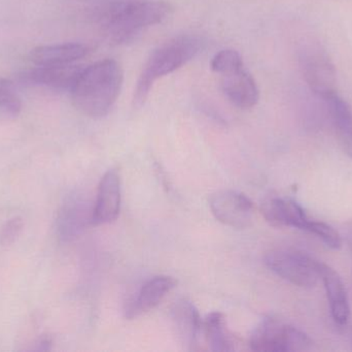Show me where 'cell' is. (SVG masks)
<instances>
[{"instance_id": "ffe728a7", "label": "cell", "mask_w": 352, "mask_h": 352, "mask_svg": "<svg viewBox=\"0 0 352 352\" xmlns=\"http://www.w3.org/2000/svg\"><path fill=\"white\" fill-rule=\"evenodd\" d=\"M244 68L243 60L237 51L221 50L211 60V70L219 76Z\"/></svg>"}, {"instance_id": "277c9868", "label": "cell", "mask_w": 352, "mask_h": 352, "mask_svg": "<svg viewBox=\"0 0 352 352\" xmlns=\"http://www.w3.org/2000/svg\"><path fill=\"white\" fill-rule=\"evenodd\" d=\"M250 349L260 352L306 351L314 341L303 331L274 318H267L258 324L250 341Z\"/></svg>"}, {"instance_id": "3957f363", "label": "cell", "mask_w": 352, "mask_h": 352, "mask_svg": "<svg viewBox=\"0 0 352 352\" xmlns=\"http://www.w3.org/2000/svg\"><path fill=\"white\" fill-rule=\"evenodd\" d=\"M203 48L196 35H180L157 48L144 63L134 93V103L144 105L155 83L194 59Z\"/></svg>"}, {"instance_id": "6da1fadb", "label": "cell", "mask_w": 352, "mask_h": 352, "mask_svg": "<svg viewBox=\"0 0 352 352\" xmlns=\"http://www.w3.org/2000/svg\"><path fill=\"white\" fill-rule=\"evenodd\" d=\"M123 81L119 62L113 59L95 62L84 68L70 91L72 103L88 117H104L120 96Z\"/></svg>"}, {"instance_id": "ba28073f", "label": "cell", "mask_w": 352, "mask_h": 352, "mask_svg": "<svg viewBox=\"0 0 352 352\" xmlns=\"http://www.w3.org/2000/svg\"><path fill=\"white\" fill-rule=\"evenodd\" d=\"M93 207L82 194L66 198L56 218V233L62 242L78 239L87 227L92 225Z\"/></svg>"}, {"instance_id": "8992f818", "label": "cell", "mask_w": 352, "mask_h": 352, "mask_svg": "<svg viewBox=\"0 0 352 352\" xmlns=\"http://www.w3.org/2000/svg\"><path fill=\"white\" fill-rule=\"evenodd\" d=\"M299 63L310 91L318 99L336 93V70L328 52L316 41L300 49Z\"/></svg>"}, {"instance_id": "44dd1931", "label": "cell", "mask_w": 352, "mask_h": 352, "mask_svg": "<svg viewBox=\"0 0 352 352\" xmlns=\"http://www.w3.org/2000/svg\"><path fill=\"white\" fill-rule=\"evenodd\" d=\"M305 231L314 234V236L320 238L331 249H340L342 246V238L339 235L338 231L322 221L309 220Z\"/></svg>"}, {"instance_id": "2e32d148", "label": "cell", "mask_w": 352, "mask_h": 352, "mask_svg": "<svg viewBox=\"0 0 352 352\" xmlns=\"http://www.w3.org/2000/svg\"><path fill=\"white\" fill-rule=\"evenodd\" d=\"M320 278L324 281L333 320L336 324L344 326L349 322L351 308L342 279L334 269L324 262H320Z\"/></svg>"}, {"instance_id": "5bb4252c", "label": "cell", "mask_w": 352, "mask_h": 352, "mask_svg": "<svg viewBox=\"0 0 352 352\" xmlns=\"http://www.w3.org/2000/svg\"><path fill=\"white\" fill-rule=\"evenodd\" d=\"M177 285V280L170 276H156L144 283L138 297L130 302L126 309V318L134 320L156 308L162 300Z\"/></svg>"}, {"instance_id": "cb8c5ba5", "label": "cell", "mask_w": 352, "mask_h": 352, "mask_svg": "<svg viewBox=\"0 0 352 352\" xmlns=\"http://www.w3.org/2000/svg\"><path fill=\"white\" fill-rule=\"evenodd\" d=\"M346 241L347 243H349V247H351L352 250V221L347 225Z\"/></svg>"}, {"instance_id": "52a82bcc", "label": "cell", "mask_w": 352, "mask_h": 352, "mask_svg": "<svg viewBox=\"0 0 352 352\" xmlns=\"http://www.w3.org/2000/svg\"><path fill=\"white\" fill-rule=\"evenodd\" d=\"M209 207L219 222L233 229H246L252 222L254 204L241 192L235 190L215 192L209 200Z\"/></svg>"}, {"instance_id": "30bf717a", "label": "cell", "mask_w": 352, "mask_h": 352, "mask_svg": "<svg viewBox=\"0 0 352 352\" xmlns=\"http://www.w3.org/2000/svg\"><path fill=\"white\" fill-rule=\"evenodd\" d=\"M121 178L117 169H109L101 179L93 206L92 225H107L118 218L121 209Z\"/></svg>"}, {"instance_id": "ac0fdd59", "label": "cell", "mask_w": 352, "mask_h": 352, "mask_svg": "<svg viewBox=\"0 0 352 352\" xmlns=\"http://www.w3.org/2000/svg\"><path fill=\"white\" fill-rule=\"evenodd\" d=\"M204 332L210 351L217 352L233 351V339L227 329L225 316L219 312H212L202 322Z\"/></svg>"}, {"instance_id": "603a6c76", "label": "cell", "mask_w": 352, "mask_h": 352, "mask_svg": "<svg viewBox=\"0 0 352 352\" xmlns=\"http://www.w3.org/2000/svg\"><path fill=\"white\" fill-rule=\"evenodd\" d=\"M52 340L49 338H43L39 341L35 347L34 351H51Z\"/></svg>"}, {"instance_id": "7a4b0ae2", "label": "cell", "mask_w": 352, "mask_h": 352, "mask_svg": "<svg viewBox=\"0 0 352 352\" xmlns=\"http://www.w3.org/2000/svg\"><path fill=\"white\" fill-rule=\"evenodd\" d=\"M173 6L161 0H126L107 6L100 20L111 43L122 45L133 41L144 29L168 18Z\"/></svg>"}, {"instance_id": "e0dca14e", "label": "cell", "mask_w": 352, "mask_h": 352, "mask_svg": "<svg viewBox=\"0 0 352 352\" xmlns=\"http://www.w3.org/2000/svg\"><path fill=\"white\" fill-rule=\"evenodd\" d=\"M330 116L337 140L343 152L352 158V111L349 103L333 93L326 99H322Z\"/></svg>"}, {"instance_id": "d6986e66", "label": "cell", "mask_w": 352, "mask_h": 352, "mask_svg": "<svg viewBox=\"0 0 352 352\" xmlns=\"http://www.w3.org/2000/svg\"><path fill=\"white\" fill-rule=\"evenodd\" d=\"M22 112V101L12 81L0 76V119L14 120Z\"/></svg>"}, {"instance_id": "7402d4cb", "label": "cell", "mask_w": 352, "mask_h": 352, "mask_svg": "<svg viewBox=\"0 0 352 352\" xmlns=\"http://www.w3.org/2000/svg\"><path fill=\"white\" fill-rule=\"evenodd\" d=\"M24 229V221L21 217L16 216L8 219L0 229V245L8 247L12 245L20 237Z\"/></svg>"}, {"instance_id": "9c48e42d", "label": "cell", "mask_w": 352, "mask_h": 352, "mask_svg": "<svg viewBox=\"0 0 352 352\" xmlns=\"http://www.w3.org/2000/svg\"><path fill=\"white\" fill-rule=\"evenodd\" d=\"M84 66L72 63L66 65L35 66L20 72L19 80L25 84L41 86L56 92H69L74 88Z\"/></svg>"}, {"instance_id": "7c38bea8", "label": "cell", "mask_w": 352, "mask_h": 352, "mask_svg": "<svg viewBox=\"0 0 352 352\" xmlns=\"http://www.w3.org/2000/svg\"><path fill=\"white\" fill-rule=\"evenodd\" d=\"M170 315L176 336L184 349L188 351L197 349L202 320L194 304L186 299L178 300L171 308Z\"/></svg>"}, {"instance_id": "4fadbf2b", "label": "cell", "mask_w": 352, "mask_h": 352, "mask_svg": "<svg viewBox=\"0 0 352 352\" xmlns=\"http://www.w3.org/2000/svg\"><path fill=\"white\" fill-rule=\"evenodd\" d=\"M262 214L267 222L275 227H294L306 231L310 219L304 209L289 198H273L262 206Z\"/></svg>"}, {"instance_id": "9a60e30c", "label": "cell", "mask_w": 352, "mask_h": 352, "mask_svg": "<svg viewBox=\"0 0 352 352\" xmlns=\"http://www.w3.org/2000/svg\"><path fill=\"white\" fill-rule=\"evenodd\" d=\"M87 53L88 48L82 43H55L34 48L29 53L28 59L35 66L66 65L76 63Z\"/></svg>"}, {"instance_id": "5b68a950", "label": "cell", "mask_w": 352, "mask_h": 352, "mask_svg": "<svg viewBox=\"0 0 352 352\" xmlns=\"http://www.w3.org/2000/svg\"><path fill=\"white\" fill-rule=\"evenodd\" d=\"M265 264L273 273L299 287H314L320 278V262L305 252L280 248L265 256Z\"/></svg>"}, {"instance_id": "8fae6325", "label": "cell", "mask_w": 352, "mask_h": 352, "mask_svg": "<svg viewBox=\"0 0 352 352\" xmlns=\"http://www.w3.org/2000/svg\"><path fill=\"white\" fill-rule=\"evenodd\" d=\"M221 87L228 101L239 109H252L258 103V85L244 68L221 74Z\"/></svg>"}]
</instances>
